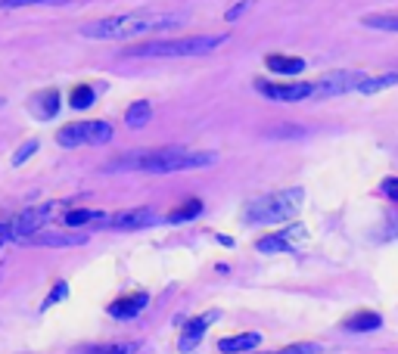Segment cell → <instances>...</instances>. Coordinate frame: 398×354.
Wrapping results in <instances>:
<instances>
[{
  "label": "cell",
  "mask_w": 398,
  "mask_h": 354,
  "mask_svg": "<svg viewBox=\"0 0 398 354\" xmlns=\"http://www.w3.org/2000/svg\"><path fill=\"white\" fill-rule=\"evenodd\" d=\"M218 320V311H209V314H202V317H197V320H190L187 324V329H184V336H181V348L184 351H190L193 345H197L202 336H206V329H209V324H215Z\"/></svg>",
  "instance_id": "cell-11"
},
{
  "label": "cell",
  "mask_w": 398,
  "mask_h": 354,
  "mask_svg": "<svg viewBox=\"0 0 398 354\" xmlns=\"http://www.w3.org/2000/svg\"><path fill=\"white\" fill-rule=\"evenodd\" d=\"M69 0H0L4 10H16V6H62Z\"/></svg>",
  "instance_id": "cell-23"
},
{
  "label": "cell",
  "mask_w": 398,
  "mask_h": 354,
  "mask_svg": "<svg viewBox=\"0 0 398 354\" xmlns=\"http://www.w3.org/2000/svg\"><path fill=\"white\" fill-rule=\"evenodd\" d=\"M66 293H69V286H66V283H59V286H57V289H53V293H50V295H47V302H44V308H50V305H57V302H59V298H66Z\"/></svg>",
  "instance_id": "cell-28"
},
{
  "label": "cell",
  "mask_w": 398,
  "mask_h": 354,
  "mask_svg": "<svg viewBox=\"0 0 398 354\" xmlns=\"http://www.w3.org/2000/svg\"><path fill=\"white\" fill-rule=\"evenodd\" d=\"M146 302H150V298H146L144 293H137V295H128V298H119V302L115 305H109V314H112V317H134V314H140L146 308Z\"/></svg>",
  "instance_id": "cell-14"
},
{
  "label": "cell",
  "mask_w": 398,
  "mask_h": 354,
  "mask_svg": "<svg viewBox=\"0 0 398 354\" xmlns=\"http://www.w3.org/2000/svg\"><path fill=\"white\" fill-rule=\"evenodd\" d=\"M249 6H252V0H240L237 6H233V10H228V19H237V16H243Z\"/></svg>",
  "instance_id": "cell-29"
},
{
  "label": "cell",
  "mask_w": 398,
  "mask_h": 354,
  "mask_svg": "<svg viewBox=\"0 0 398 354\" xmlns=\"http://www.w3.org/2000/svg\"><path fill=\"white\" fill-rule=\"evenodd\" d=\"M202 211V202L199 199H187L181 208H171L168 211V224H181V221H190Z\"/></svg>",
  "instance_id": "cell-20"
},
{
  "label": "cell",
  "mask_w": 398,
  "mask_h": 354,
  "mask_svg": "<svg viewBox=\"0 0 398 354\" xmlns=\"http://www.w3.org/2000/svg\"><path fill=\"white\" fill-rule=\"evenodd\" d=\"M228 31L224 35H190V37H171V41H150L131 47L124 57H202L212 53L221 44H228Z\"/></svg>",
  "instance_id": "cell-3"
},
{
  "label": "cell",
  "mask_w": 398,
  "mask_h": 354,
  "mask_svg": "<svg viewBox=\"0 0 398 354\" xmlns=\"http://www.w3.org/2000/svg\"><path fill=\"white\" fill-rule=\"evenodd\" d=\"M140 345L137 342H115V345H100V348H90L88 354H137Z\"/></svg>",
  "instance_id": "cell-21"
},
{
  "label": "cell",
  "mask_w": 398,
  "mask_h": 354,
  "mask_svg": "<svg viewBox=\"0 0 398 354\" xmlns=\"http://www.w3.org/2000/svg\"><path fill=\"white\" fill-rule=\"evenodd\" d=\"M321 348H317L315 342H299V345H286L283 351H277V354H317Z\"/></svg>",
  "instance_id": "cell-26"
},
{
  "label": "cell",
  "mask_w": 398,
  "mask_h": 354,
  "mask_svg": "<svg viewBox=\"0 0 398 354\" xmlns=\"http://www.w3.org/2000/svg\"><path fill=\"white\" fill-rule=\"evenodd\" d=\"M259 342H262L259 333H240V336H230V339H221V342H218V351H224V354L252 351V348H259Z\"/></svg>",
  "instance_id": "cell-13"
},
{
  "label": "cell",
  "mask_w": 398,
  "mask_h": 354,
  "mask_svg": "<svg viewBox=\"0 0 398 354\" xmlns=\"http://www.w3.org/2000/svg\"><path fill=\"white\" fill-rule=\"evenodd\" d=\"M35 149H37V140H28L25 146H19V153L13 155V165H22V162H25L31 153H35Z\"/></svg>",
  "instance_id": "cell-27"
},
{
  "label": "cell",
  "mask_w": 398,
  "mask_h": 354,
  "mask_svg": "<svg viewBox=\"0 0 398 354\" xmlns=\"http://www.w3.org/2000/svg\"><path fill=\"white\" fill-rule=\"evenodd\" d=\"M106 224L112 230H144V227L156 224V211L153 208H128V211H119V215L106 218Z\"/></svg>",
  "instance_id": "cell-9"
},
{
  "label": "cell",
  "mask_w": 398,
  "mask_h": 354,
  "mask_svg": "<svg viewBox=\"0 0 398 354\" xmlns=\"http://www.w3.org/2000/svg\"><path fill=\"white\" fill-rule=\"evenodd\" d=\"M380 326H383V317L373 311H358L346 320V329H352V333H370V329H380Z\"/></svg>",
  "instance_id": "cell-16"
},
{
  "label": "cell",
  "mask_w": 398,
  "mask_h": 354,
  "mask_svg": "<svg viewBox=\"0 0 398 354\" xmlns=\"http://www.w3.org/2000/svg\"><path fill=\"white\" fill-rule=\"evenodd\" d=\"M264 66H268L271 72H277V75H299L302 69H305V59L283 57V53H268V57H264Z\"/></svg>",
  "instance_id": "cell-12"
},
{
  "label": "cell",
  "mask_w": 398,
  "mask_h": 354,
  "mask_svg": "<svg viewBox=\"0 0 398 354\" xmlns=\"http://www.w3.org/2000/svg\"><path fill=\"white\" fill-rule=\"evenodd\" d=\"M364 28H377V31H398V13H370L361 16Z\"/></svg>",
  "instance_id": "cell-18"
},
{
  "label": "cell",
  "mask_w": 398,
  "mask_h": 354,
  "mask_svg": "<svg viewBox=\"0 0 398 354\" xmlns=\"http://www.w3.org/2000/svg\"><path fill=\"white\" fill-rule=\"evenodd\" d=\"M364 78H368V75H361V72H336V75H327L321 84H315V97H339V93L358 90Z\"/></svg>",
  "instance_id": "cell-8"
},
{
  "label": "cell",
  "mask_w": 398,
  "mask_h": 354,
  "mask_svg": "<svg viewBox=\"0 0 398 354\" xmlns=\"http://www.w3.org/2000/svg\"><path fill=\"white\" fill-rule=\"evenodd\" d=\"M212 149H137L109 162L106 171H146V175H171V171H197L215 165Z\"/></svg>",
  "instance_id": "cell-1"
},
{
  "label": "cell",
  "mask_w": 398,
  "mask_h": 354,
  "mask_svg": "<svg viewBox=\"0 0 398 354\" xmlns=\"http://www.w3.org/2000/svg\"><path fill=\"white\" fill-rule=\"evenodd\" d=\"M35 246H50V249H62V246H84L88 236L84 233H57V230H41L31 236Z\"/></svg>",
  "instance_id": "cell-10"
},
{
  "label": "cell",
  "mask_w": 398,
  "mask_h": 354,
  "mask_svg": "<svg viewBox=\"0 0 398 354\" xmlns=\"http://www.w3.org/2000/svg\"><path fill=\"white\" fill-rule=\"evenodd\" d=\"M302 199H305V190L302 187H293V190H280L271 196H262V199L249 202L246 208V221L252 224H277L293 218L295 211L302 208Z\"/></svg>",
  "instance_id": "cell-4"
},
{
  "label": "cell",
  "mask_w": 398,
  "mask_h": 354,
  "mask_svg": "<svg viewBox=\"0 0 398 354\" xmlns=\"http://www.w3.org/2000/svg\"><path fill=\"white\" fill-rule=\"evenodd\" d=\"M255 90L264 93L268 100H277V103H299V100L315 97V84H308V81L271 84V81H264V78H259V81H255Z\"/></svg>",
  "instance_id": "cell-7"
},
{
  "label": "cell",
  "mask_w": 398,
  "mask_h": 354,
  "mask_svg": "<svg viewBox=\"0 0 398 354\" xmlns=\"http://www.w3.org/2000/svg\"><path fill=\"white\" fill-rule=\"evenodd\" d=\"M57 208H59V202H41V206H35V208H25L22 215H16L13 221H6L0 233H4L6 242L10 240H31L35 233L44 230L47 221L57 215Z\"/></svg>",
  "instance_id": "cell-5"
},
{
  "label": "cell",
  "mask_w": 398,
  "mask_h": 354,
  "mask_svg": "<svg viewBox=\"0 0 398 354\" xmlns=\"http://www.w3.org/2000/svg\"><path fill=\"white\" fill-rule=\"evenodd\" d=\"M31 109H35L37 118H53L59 112V93L57 90H41L35 100H31Z\"/></svg>",
  "instance_id": "cell-15"
},
{
  "label": "cell",
  "mask_w": 398,
  "mask_h": 354,
  "mask_svg": "<svg viewBox=\"0 0 398 354\" xmlns=\"http://www.w3.org/2000/svg\"><path fill=\"white\" fill-rule=\"evenodd\" d=\"M259 249L262 252H286V233L264 236V240H259Z\"/></svg>",
  "instance_id": "cell-25"
},
{
  "label": "cell",
  "mask_w": 398,
  "mask_h": 354,
  "mask_svg": "<svg viewBox=\"0 0 398 354\" xmlns=\"http://www.w3.org/2000/svg\"><path fill=\"white\" fill-rule=\"evenodd\" d=\"M398 84V72H386V75H377V78H364L358 93H380L386 88H395Z\"/></svg>",
  "instance_id": "cell-19"
},
{
  "label": "cell",
  "mask_w": 398,
  "mask_h": 354,
  "mask_svg": "<svg viewBox=\"0 0 398 354\" xmlns=\"http://www.w3.org/2000/svg\"><path fill=\"white\" fill-rule=\"evenodd\" d=\"M184 22H187L184 13H124L90 22V25L78 28V35L90 37V41H131V37H146L156 35V31L177 28Z\"/></svg>",
  "instance_id": "cell-2"
},
{
  "label": "cell",
  "mask_w": 398,
  "mask_h": 354,
  "mask_svg": "<svg viewBox=\"0 0 398 354\" xmlns=\"http://www.w3.org/2000/svg\"><path fill=\"white\" fill-rule=\"evenodd\" d=\"M88 221H106V215H100V211H69L66 215V227H81Z\"/></svg>",
  "instance_id": "cell-22"
},
{
  "label": "cell",
  "mask_w": 398,
  "mask_h": 354,
  "mask_svg": "<svg viewBox=\"0 0 398 354\" xmlns=\"http://www.w3.org/2000/svg\"><path fill=\"white\" fill-rule=\"evenodd\" d=\"M153 118V106L146 103V100H137V103L128 106V112H124V124L128 128H144V124H150Z\"/></svg>",
  "instance_id": "cell-17"
},
{
  "label": "cell",
  "mask_w": 398,
  "mask_h": 354,
  "mask_svg": "<svg viewBox=\"0 0 398 354\" xmlns=\"http://www.w3.org/2000/svg\"><path fill=\"white\" fill-rule=\"evenodd\" d=\"M93 103V88H88V84H78V88H72V106L75 109H88Z\"/></svg>",
  "instance_id": "cell-24"
},
{
  "label": "cell",
  "mask_w": 398,
  "mask_h": 354,
  "mask_svg": "<svg viewBox=\"0 0 398 354\" xmlns=\"http://www.w3.org/2000/svg\"><path fill=\"white\" fill-rule=\"evenodd\" d=\"M112 140V128L106 122H78V124H66L57 134L59 146H103Z\"/></svg>",
  "instance_id": "cell-6"
},
{
  "label": "cell",
  "mask_w": 398,
  "mask_h": 354,
  "mask_svg": "<svg viewBox=\"0 0 398 354\" xmlns=\"http://www.w3.org/2000/svg\"><path fill=\"white\" fill-rule=\"evenodd\" d=\"M383 193L392 196V199H398V180H386V184H383Z\"/></svg>",
  "instance_id": "cell-30"
}]
</instances>
